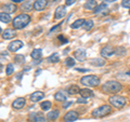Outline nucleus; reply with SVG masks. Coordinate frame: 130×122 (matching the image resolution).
Instances as JSON below:
<instances>
[{
  "label": "nucleus",
  "instance_id": "obj_1",
  "mask_svg": "<svg viewBox=\"0 0 130 122\" xmlns=\"http://www.w3.org/2000/svg\"><path fill=\"white\" fill-rule=\"evenodd\" d=\"M30 22V16L26 13L19 14L16 17H14L13 22H12V26L14 29H22V28L26 27Z\"/></svg>",
  "mask_w": 130,
  "mask_h": 122
},
{
  "label": "nucleus",
  "instance_id": "obj_2",
  "mask_svg": "<svg viewBox=\"0 0 130 122\" xmlns=\"http://www.w3.org/2000/svg\"><path fill=\"white\" fill-rule=\"evenodd\" d=\"M103 90L107 93H113V94H117L119 93L121 90H123V84L118 81H115V80H111V81H107L105 82L103 85Z\"/></svg>",
  "mask_w": 130,
  "mask_h": 122
},
{
  "label": "nucleus",
  "instance_id": "obj_3",
  "mask_svg": "<svg viewBox=\"0 0 130 122\" xmlns=\"http://www.w3.org/2000/svg\"><path fill=\"white\" fill-rule=\"evenodd\" d=\"M80 83L85 85V87H91V88H95L98 85H100L101 80L98 76L95 75H90V76H84L80 79Z\"/></svg>",
  "mask_w": 130,
  "mask_h": 122
},
{
  "label": "nucleus",
  "instance_id": "obj_4",
  "mask_svg": "<svg viewBox=\"0 0 130 122\" xmlns=\"http://www.w3.org/2000/svg\"><path fill=\"white\" fill-rule=\"evenodd\" d=\"M108 101H109V105L113 106L114 108L120 109V108L126 106V104H127V98L124 96H120V95H113L108 98Z\"/></svg>",
  "mask_w": 130,
  "mask_h": 122
},
{
  "label": "nucleus",
  "instance_id": "obj_5",
  "mask_svg": "<svg viewBox=\"0 0 130 122\" xmlns=\"http://www.w3.org/2000/svg\"><path fill=\"white\" fill-rule=\"evenodd\" d=\"M112 112V107L111 105H102V106L95 108L94 110L92 111L91 116L93 118H103L105 116L109 115Z\"/></svg>",
  "mask_w": 130,
  "mask_h": 122
},
{
  "label": "nucleus",
  "instance_id": "obj_6",
  "mask_svg": "<svg viewBox=\"0 0 130 122\" xmlns=\"http://www.w3.org/2000/svg\"><path fill=\"white\" fill-rule=\"evenodd\" d=\"M28 119H29V122H47L48 120L40 112H31Z\"/></svg>",
  "mask_w": 130,
  "mask_h": 122
},
{
  "label": "nucleus",
  "instance_id": "obj_7",
  "mask_svg": "<svg viewBox=\"0 0 130 122\" xmlns=\"http://www.w3.org/2000/svg\"><path fill=\"white\" fill-rule=\"evenodd\" d=\"M113 54H115V49L112 46H105L104 48H102V50H101V56L104 58L111 57Z\"/></svg>",
  "mask_w": 130,
  "mask_h": 122
},
{
  "label": "nucleus",
  "instance_id": "obj_8",
  "mask_svg": "<svg viewBox=\"0 0 130 122\" xmlns=\"http://www.w3.org/2000/svg\"><path fill=\"white\" fill-rule=\"evenodd\" d=\"M78 118H79V113L78 112L74 111V110H71V111L66 112V115H65L64 118H63V120L65 122H73V121H76Z\"/></svg>",
  "mask_w": 130,
  "mask_h": 122
},
{
  "label": "nucleus",
  "instance_id": "obj_9",
  "mask_svg": "<svg viewBox=\"0 0 130 122\" xmlns=\"http://www.w3.org/2000/svg\"><path fill=\"white\" fill-rule=\"evenodd\" d=\"M66 15V7L65 6H60L56 8V10L54 12V18L55 19H61Z\"/></svg>",
  "mask_w": 130,
  "mask_h": 122
},
{
  "label": "nucleus",
  "instance_id": "obj_10",
  "mask_svg": "<svg viewBox=\"0 0 130 122\" xmlns=\"http://www.w3.org/2000/svg\"><path fill=\"white\" fill-rule=\"evenodd\" d=\"M23 46H24V43L21 41V40H15V41L11 42L9 44L8 50L11 51V52H16V51H19L21 48H23Z\"/></svg>",
  "mask_w": 130,
  "mask_h": 122
},
{
  "label": "nucleus",
  "instance_id": "obj_11",
  "mask_svg": "<svg viewBox=\"0 0 130 122\" xmlns=\"http://www.w3.org/2000/svg\"><path fill=\"white\" fill-rule=\"evenodd\" d=\"M26 104V100L24 97H18L16 99L13 100V103H12V107L14 109H22L24 106H25Z\"/></svg>",
  "mask_w": 130,
  "mask_h": 122
},
{
  "label": "nucleus",
  "instance_id": "obj_12",
  "mask_svg": "<svg viewBox=\"0 0 130 122\" xmlns=\"http://www.w3.org/2000/svg\"><path fill=\"white\" fill-rule=\"evenodd\" d=\"M86 51L83 50V49H78V50H76L75 51V53H74V57L78 60V62H84L85 58H86Z\"/></svg>",
  "mask_w": 130,
  "mask_h": 122
},
{
  "label": "nucleus",
  "instance_id": "obj_13",
  "mask_svg": "<svg viewBox=\"0 0 130 122\" xmlns=\"http://www.w3.org/2000/svg\"><path fill=\"white\" fill-rule=\"evenodd\" d=\"M48 1L47 0H36L34 2V9L36 11H42L47 7Z\"/></svg>",
  "mask_w": 130,
  "mask_h": 122
},
{
  "label": "nucleus",
  "instance_id": "obj_14",
  "mask_svg": "<svg viewBox=\"0 0 130 122\" xmlns=\"http://www.w3.org/2000/svg\"><path fill=\"white\" fill-rule=\"evenodd\" d=\"M90 64L92 66H95V67H102L106 64V60L104 59V57H96V58L90 59Z\"/></svg>",
  "mask_w": 130,
  "mask_h": 122
},
{
  "label": "nucleus",
  "instance_id": "obj_15",
  "mask_svg": "<svg viewBox=\"0 0 130 122\" xmlns=\"http://www.w3.org/2000/svg\"><path fill=\"white\" fill-rule=\"evenodd\" d=\"M30 100L31 101H34V103H36V101H39V100H41L43 97H44V94H43V92H34V93H31L30 94Z\"/></svg>",
  "mask_w": 130,
  "mask_h": 122
},
{
  "label": "nucleus",
  "instance_id": "obj_16",
  "mask_svg": "<svg viewBox=\"0 0 130 122\" xmlns=\"http://www.w3.org/2000/svg\"><path fill=\"white\" fill-rule=\"evenodd\" d=\"M16 36V31L14 29H11V28H8L5 31L2 32V38L3 39H12L13 37Z\"/></svg>",
  "mask_w": 130,
  "mask_h": 122
},
{
  "label": "nucleus",
  "instance_id": "obj_17",
  "mask_svg": "<svg viewBox=\"0 0 130 122\" xmlns=\"http://www.w3.org/2000/svg\"><path fill=\"white\" fill-rule=\"evenodd\" d=\"M79 94H80L81 97H84V98H88V97H92L93 95H94V93H93V91H91L90 89L85 88V89H83V90H80Z\"/></svg>",
  "mask_w": 130,
  "mask_h": 122
},
{
  "label": "nucleus",
  "instance_id": "obj_18",
  "mask_svg": "<svg viewBox=\"0 0 130 122\" xmlns=\"http://www.w3.org/2000/svg\"><path fill=\"white\" fill-rule=\"evenodd\" d=\"M66 97H67V95H66V92H64V91H58L54 94V99L55 100H58V101H64L65 99H66Z\"/></svg>",
  "mask_w": 130,
  "mask_h": 122
},
{
  "label": "nucleus",
  "instance_id": "obj_19",
  "mask_svg": "<svg viewBox=\"0 0 130 122\" xmlns=\"http://www.w3.org/2000/svg\"><path fill=\"white\" fill-rule=\"evenodd\" d=\"M98 7V3L95 0H87V2L84 5V8L86 10H94Z\"/></svg>",
  "mask_w": 130,
  "mask_h": 122
},
{
  "label": "nucleus",
  "instance_id": "obj_20",
  "mask_svg": "<svg viewBox=\"0 0 130 122\" xmlns=\"http://www.w3.org/2000/svg\"><path fill=\"white\" fill-rule=\"evenodd\" d=\"M59 116H60V111L58 110V109H55V110H52V111H50V112H48L47 119L50 120V121H54V120L58 119Z\"/></svg>",
  "mask_w": 130,
  "mask_h": 122
},
{
  "label": "nucleus",
  "instance_id": "obj_21",
  "mask_svg": "<svg viewBox=\"0 0 130 122\" xmlns=\"http://www.w3.org/2000/svg\"><path fill=\"white\" fill-rule=\"evenodd\" d=\"M3 9V12H6V13H12V12H15L16 11V6L13 5V3H9V5H5L2 7Z\"/></svg>",
  "mask_w": 130,
  "mask_h": 122
},
{
  "label": "nucleus",
  "instance_id": "obj_22",
  "mask_svg": "<svg viewBox=\"0 0 130 122\" xmlns=\"http://www.w3.org/2000/svg\"><path fill=\"white\" fill-rule=\"evenodd\" d=\"M31 58L32 59H39V58H41V56H42V51L40 50V49H34L31 52Z\"/></svg>",
  "mask_w": 130,
  "mask_h": 122
},
{
  "label": "nucleus",
  "instance_id": "obj_23",
  "mask_svg": "<svg viewBox=\"0 0 130 122\" xmlns=\"http://www.w3.org/2000/svg\"><path fill=\"white\" fill-rule=\"evenodd\" d=\"M0 22L2 23H10L11 22V16L9 13H6V12H1L0 13Z\"/></svg>",
  "mask_w": 130,
  "mask_h": 122
},
{
  "label": "nucleus",
  "instance_id": "obj_24",
  "mask_svg": "<svg viewBox=\"0 0 130 122\" xmlns=\"http://www.w3.org/2000/svg\"><path fill=\"white\" fill-rule=\"evenodd\" d=\"M80 92V89L78 85H71L70 88H68V90H67V93L68 94H71V95H76V94H78V93Z\"/></svg>",
  "mask_w": 130,
  "mask_h": 122
},
{
  "label": "nucleus",
  "instance_id": "obj_25",
  "mask_svg": "<svg viewBox=\"0 0 130 122\" xmlns=\"http://www.w3.org/2000/svg\"><path fill=\"white\" fill-rule=\"evenodd\" d=\"M31 9H34V5L30 2V1H26V2H24L22 7H21V10L23 11H25V12H29Z\"/></svg>",
  "mask_w": 130,
  "mask_h": 122
},
{
  "label": "nucleus",
  "instance_id": "obj_26",
  "mask_svg": "<svg viewBox=\"0 0 130 122\" xmlns=\"http://www.w3.org/2000/svg\"><path fill=\"white\" fill-rule=\"evenodd\" d=\"M84 23H85V19L84 18H79V19H76V21L74 22L71 25V27L73 28V29H78L79 27H81L84 25Z\"/></svg>",
  "mask_w": 130,
  "mask_h": 122
},
{
  "label": "nucleus",
  "instance_id": "obj_27",
  "mask_svg": "<svg viewBox=\"0 0 130 122\" xmlns=\"http://www.w3.org/2000/svg\"><path fill=\"white\" fill-rule=\"evenodd\" d=\"M83 27H84V29L87 30V31L91 30L93 28V21H91V19H87V21H85Z\"/></svg>",
  "mask_w": 130,
  "mask_h": 122
},
{
  "label": "nucleus",
  "instance_id": "obj_28",
  "mask_svg": "<svg viewBox=\"0 0 130 122\" xmlns=\"http://www.w3.org/2000/svg\"><path fill=\"white\" fill-rule=\"evenodd\" d=\"M115 54L118 55V56H124L127 54V50L124 48V47H118L115 49Z\"/></svg>",
  "mask_w": 130,
  "mask_h": 122
},
{
  "label": "nucleus",
  "instance_id": "obj_29",
  "mask_svg": "<svg viewBox=\"0 0 130 122\" xmlns=\"http://www.w3.org/2000/svg\"><path fill=\"white\" fill-rule=\"evenodd\" d=\"M107 9V5L106 3H101L100 6H98L94 10H93V12H94L95 14H98V13H100V12H102V11H104V10H106Z\"/></svg>",
  "mask_w": 130,
  "mask_h": 122
},
{
  "label": "nucleus",
  "instance_id": "obj_30",
  "mask_svg": "<svg viewBox=\"0 0 130 122\" xmlns=\"http://www.w3.org/2000/svg\"><path fill=\"white\" fill-rule=\"evenodd\" d=\"M47 60L48 62H50V63H56V62H59L60 60V56H59V54L53 53V54H51L50 56H49Z\"/></svg>",
  "mask_w": 130,
  "mask_h": 122
},
{
  "label": "nucleus",
  "instance_id": "obj_31",
  "mask_svg": "<svg viewBox=\"0 0 130 122\" xmlns=\"http://www.w3.org/2000/svg\"><path fill=\"white\" fill-rule=\"evenodd\" d=\"M51 106H52V104H51V101H49V100L42 101V103L40 104V107H41L42 110H49V109L51 108Z\"/></svg>",
  "mask_w": 130,
  "mask_h": 122
},
{
  "label": "nucleus",
  "instance_id": "obj_32",
  "mask_svg": "<svg viewBox=\"0 0 130 122\" xmlns=\"http://www.w3.org/2000/svg\"><path fill=\"white\" fill-rule=\"evenodd\" d=\"M13 72H14V66H13V64H8L7 67H6V74L8 76H11Z\"/></svg>",
  "mask_w": 130,
  "mask_h": 122
},
{
  "label": "nucleus",
  "instance_id": "obj_33",
  "mask_svg": "<svg viewBox=\"0 0 130 122\" xmlns=\"http://www.w3.org/2000/svg\"><path fill=\"white\" fill-rule=\"evenodd\" d=\"M65 65H66L67 67H73L75 66V60L73 57H67L65 58Z\"/></svg>",
  "mask_w": 130,
  "mask_h": 122
},
{
  "label": "nucleus",
  "instance_id": "obj_34",
  "mask_svg": "<svg viewBox=\"0 0 130 122\" xmlns=\"http://www.w3.org/2000/svg\"><path fill=\"white\" fill-rule=\"evenodd\" d=\"M24 60H25V57H24L23 55H21V54L15 55V57H14V62H15L16 64H23V63H24Z\"/></svg>",
  "mask_w": 130,
  "mask_h": 122
},
{
  "label": "nucleus",
  "instance_id": "obj_35",
  "mask_svg": "<svg viewBox=\"0 0 130 122\" xmlns=\"http://www.w3.org/2000/svg\"><path fill=\"white\" fill-rule=\"evenodd\" d=\"M121 6L124 8H127V9H130V0H123L121 1Z\"/></svg>",
  "mask_w": 130,
  "mask_h": 122
},
{
  "label": "nucleus",
  "instance_id": "obj_36",
  "mask_svg": "<svg viewBox=\"0 0 130 122\" xmlns=\"http://www.w3.org/2000/svg\"><path fill=\"white\" fill-rule=\"evenodd\" d=\"M58 38H59V40L61 41V43H62V44H63V43H66V42H67V39L65 38L64 36H62V35H60Z\"/></svg>",
  "mask_w": 130,
  "mask_h": 122
},
{
  "label": "nucleus",
  "instance_id": "obj_37",
  "mask_svg": "<svg viewBox=\"0 0 130 122\" xmlns=\"http://www.w3.org/2000/svg\"><path fill=\"white\" fill-rule=\"evenodd\" d=\"M76 2V0H65V5L66 6H72Z\"/></svg>",
  "mask_w": 130,
  "mask_h": 122
},
{
  "label": "nucleus",
  "instance_id": "obj_38",
  "mask_svg": "<svg viewBox=\"0 0 130 122\" xmlns=\"http://www.w3.org/2000/svg\"><path fill=\"white\" fill-rule=\"evenodd\" d=\"M76 101H77V103H79V104H81V103H83V104H87V100H86V98H84V97H80V98H78Z\"/></svg>",
  "mask_w": 130,
  "mask_h": 122
},
{
  "label": "nucleus",
  "instance_id": "obj_39",
  "mask_svg": "<svg viewBox=\"0 0 130 122\" xmlns=\"http://www.w3.org/2000/svg\"><path fill=\"white\" fill-rule=\"evenodd\" d=\"M72 104H73V101H67V103H65V104L63 105V107H64V108H67L68 106H71Z\"/></svg>",
  "mask_w": 130,
  "mask_h": 122
},
{
  "label": "nucleus",
  "instance_id": "obj_40",
  "mask_svg": "<svg viewBox=\"0 0 130 122\" xmlns=\"http://www.w3.org/2000/svg\"><path fill=\"white\" fill-rule=\"evenodd\" d=\"M78 71H83V72H86V71H89V69H86V68H77Z\"/></svg>",
  "mask_w": 130,
  "mask_h": 122
},
{
  "label": "nucleus",
  "instance_id": "obj_41",
  "mask_svg": "<svg viewBox=\"0 0 130 122\" xmlns=\"http://www.w3.org/2000/svg\"><path fill=\"white\" fill-rule=\"evenodd\" d=\"M24 0H12V2H14V3H18V2H23Z\"/></svg>",
  "mask_w": 130,
  "mask_h": 122
},
{
  "label": "nucleus",
  "instance_id": "obj_42",
  "mask_svg": "<svg viewBox=\"0 0 130 122\" xmlns=\"http://www.w3.org/2000/svg\"><path fill=\"white\" fill-rule=\"evenodd\" d=\"M107 2H114V1H116V0H106Z\"/></svg>",
  "mask_w": 130,
  "mask_h": 122
},
{
  "label": "nucleus",
  "instance_id": "obj_43",
  "mask_svg": "<svg viewBox=\"0 0 130 122\" xmlns=\"http://www.w3.org/2000/svg\"><path fill=\"white\" fill-rule=\"evenodd\" d=\"M126 75H128V76H130V71H128V72H126Z\"/></svg>",
  "mask_w": 130,
  "mask_h": 122
},
{
  "label": "nucleus",
  "instance_id": "obj_44",
  "mask_svg": "<svg viewBox=\"0 0 130 122\" xmlns=\"http://www.w3.org/2000/svg\"><path fill=\"white\" fill-rule=\"evenodd\" d=\"M129 14H130V10H129Z\"/></svg>",
  "mask_w": 130,
  "mask_h": 122
},
{
  "label": "nucleus",
  "instance_id": "obj_45",
  "mask_svg": "<svg viewBox=\"0 0 130 122\" xmlns=\"http://www.w3.org/2000/svg\"><path fill=\"white\" fill-rule=\"evenodd\" d=\"M129 93H130V89H129Z\"/></svg>",
  "mask_w": 130,
  "mask_h": 122
},
{
  "label": "nucleus",
  "instance_id": "obj_46",
  "mask_svg": "<svg viewBox=\"0 0 130 122\" xmlns=\"http://www.w3.org/2000/svg\"><path fill=\"white\" fill-rule=\"evenodd\" d=\"M0 31H1V29H0Z\"/></svg>",
  "mask_w": 130,
  "mask_h": 122
}]
</instances>
